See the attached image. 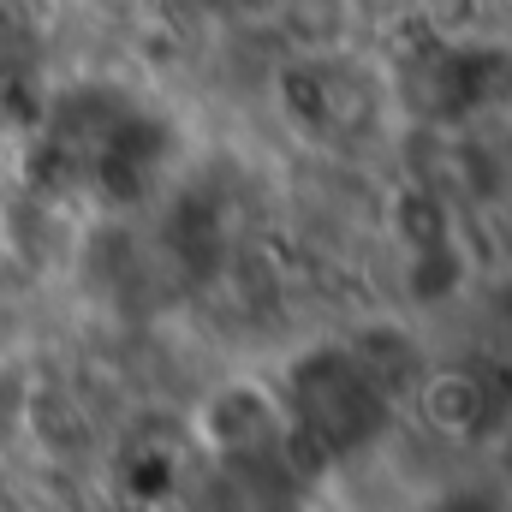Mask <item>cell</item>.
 I'll return each mask as SVG.
<instances>
[{
  "label": "cell",
  "instance_id": "obj_3",
  "mask_svg": "<svg viewBox=\"0 0 512 512\" xmlns=\"http://www.w3.org/2000/svg\"><path fill=\"white\" fill-rule=\"evenodd\" d=\"M304 483L310 471L292 459L286 435L221 447L209 477V512H304Z\"/></svg>",
  "mask_w": 512,
  "mask_h": 512
},
{
  "label": "cell",
  "instance_id": "obj_4",
  "mask_svg": "<svg viewBox=\"0 0 512 512\" xmlns=\"http://www.w3.org/2000/svg\"><path fill=\"white\" fill-rule=\"evenodd\" d=\"M501 66H507L501 48H441L435 66H429V78H423V102H429L435 114L459 120V114L495 102V90H501Z\"/></svg>",
  "mask_w": 512,
  "mask_h": 512
},
{
  "label": "cell",
  "instance_id": "obj_1",
  "mask_svg": "<svg viewBox=\"0 0 512 512\" xmlns=\"http://www.w3.org/2000/svg\"><path fill=\"white\" fill-rule=\"evenodd\" d=\"M393 405L399 393L376 376V364L358 346H310L292 358L280 387L286 447L304 471L346 465L393 429Z\"/></svg>",
  "mask_w": 512,
  "mask_h": 512
},
{
  "label": "cell",
  "instance_id": "obj_2",
  "mask_svg": "<svg viewBox=\"0 0 512 512\" xmlns=\"http://www.w3.org/2000/svg\"><path fill=\"white\" fill-rule=\"evenodd\" d=\"M42 149L72 185H90L102 203H143L167 161V131L120 90H72L54 102Z\"/></svg>",
  "mask_w": 512,
  "mask_h": 512
},
{
  "label": "cell",
  "instance_id": "obj_5",
  "mask_svg": "<svg viewBox=\"0 0 512 512\" xmlns=\"http://www.w3.org/2000/svg\"><path fill=\"white\" fill-rule=\"evenodd\" d=\"M429 512H501V507L483 501V495H453V501H441V507H429Z\"/></svg>",
  "mask_w": 512,
  "mask_h": 512
}]
</instances>
